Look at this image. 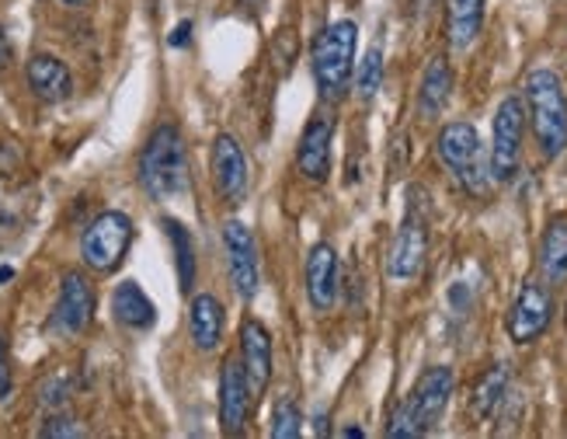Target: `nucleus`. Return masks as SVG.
Listing matches in <instances>:
<instances>
[{
	"label": "nucleus",
	"mask_w": 567,
	"mask_h": 439,
	"mask_svg": "<svg viewBox=\"0 0 567 439\" xmlns=\"http://www.w3.org/2000/svg\"><path fill=\"white\" fill-rule=\"evenodd\" d=\"M140 185L157 203L178 200L188 188V154H185V140L178 126L164 122V126H157L151 140H146L140 154Z\"/></svg>",
	"instance_id": "obj_1"
},
{
	"label": "nucleus",
	"mask_w": 567,
	"mask_h": 439,
	"mask_svg": "<svg viewBox=\"0 0 567 439\" xmlns=\"http://www.w3.org/2000/svg\"><path fill=\"white\" fill-rule=\"evenodd\" d=\"M453 398V370L450 366H429V370L417 377V384L411 387V395L401 401V408L393 411L390 439H414L425 436L439 426V419L446 415Z\"/></svg>",
	"instance_id": "obj_2"
},
{
	"label": "nucleus",
	"mask_w": 567,
	"mask_h": 439,
	"mask_svg": "<svg viewBox=\"0 0 567 439\" xmlns=\"http://www.w3.org/2000/svg\"><path fill=\"white\" fill-rule=\"evenodd\" d=\"M526 102H529V122L533 136L539 143L544 157H560L567 146V91L554 70L539 67L526 78Z\"/></svg>",
	"instance_id": "obj_3"
},
{
	"label": "nucleus",
	"mask_w": 567,
	"mask_h": 439,
	"mask_svg": "<svg viewBox=\"0 0 567 439\" xmlns=\"http://www.w3.org/2000/svg\"><path fill=\"white\" fill-rule=\"evenodd\" d=\"M355 49H359V24L355 21H334L313 42V78L320 94L334 102L349 91L352 70H355Z\"/></svg>",
	"instance_id": "obj_4"
},
{
	"label": "nucleus",
	"mask_w": 567,
	"mask_h": 439,
	"mask_svg": "<svg viewBox=\"0 0 567 439\" xmlns=\"http://www.w3.org/2000/svg\"><path fill=\"white\" fill-rule=\"evenodd\" d=\"M439 161L446 164L450 175L471 192L484 195L491 185V157H484V143L471 122H450V126L439 130L435 140Z\"/></svg>",
	"instance_id": "obj_5"
},
{
	"label": "nucleus",
	"mask_w": 567,
	"mask_h": 439,
	"mask_svg": "<svg viewBox=\"0 0 567 439\" xmlns=\"http://www.w3.org/2000/svg\"><path fill=\"white\" fill-rule=\"evenodd\" d=\"M130 244H133V220L118 210H105V213H97L87 224V231L81 234V258L91 273L109 276L122 265V258H126Z\"/></svg>",
	"instance_id": "obj_6"
},
{
	"label": "nucleus",
	"mask_w": 567,
	"mask_h": 439,
	"mask_svg": "<svg viewBox=\"0 0 567 439\" xmlns=\"http://www.w3.org/2000/svg\"><path fill=\"white\" fill-rule=\"evenodd\" d=\"M523 136H526V105L523 98L508 94L495 112V136H491V178L512 182L523 161Z\"/></svg>",
	"instance_id": "obj_7"
},
{
	"label": "nucleus",
	"mask_w": 567,
	"mask_h": 439,
	"mask_svg": "<svg viewBox=\"0 0 567 439\" xmlns=\"http://www.w3.org/2000/svg\"><path fill=\"white\" fill-rule=\"evenodd\" d=\"M425 255H429V216L422 206L411 203L398 237L390 244V258H386L390 279H398V283L417 279L425 268Z\"/></svg>",
	"instance_id": "obj_8"
},
{
	"label": "nucleus",
	"mask_w": 567,
	"mask_h": 439,
	"mask_svg": "<svg viewBox=\"0 0 567 439\" xmlns=\"http://www.w3.org/2000/svg\"><path fill=\"white\" fill-rule=\"evenodd\" d=\"M224 252H227V273L240 300H255L261 289V262L255 248V234L240 220L224 224Z\"/></svg>",
	"instance_id": "obj_9"
},
{
	"label": "nucleus",
	"mask_w": 567,
	"mask_h": 439,
	"mask_svg": "<svg viewBox=\"0 0 567 439\" xmlns=\"http://www.w3.org/2000/svg\"><path fill=\"white\" fill-rule=\"evenodd\" d=\"M213 182L227 206H240L251 192L248 154H244V146L230 133H219L213 140Z\"/></svg>",
	"instance_id": "obj_10"
},
{
	"label": "nucleus",
	"mask_w": 567,
	"mask_h": 439,
	"mask_svg": "<svg viewBox=\"0 0 567 439\" xmlns=\"http://www.w3.org/2000/svg\"><path fill=\"white\" fill-rule=\"evenodd\" d=\"M554 321V300H550V289L544 283L529 279L519 297H515L512 310H508V338L515 346H529L539 335H544Z\"/></svg>",
	"instance_id": "obj_11"
},
{
	"label": "nucleus",
	"mask_w": 567,
	"mask_h": 439,
	"mask_svg": "<svg viewBox=\"0 0 567 439\" xmlns=\"http://www.w3.org/2000/svg\"><path fill=\"white\" fill-rule=\"evenodd\" d=\"M94 321V293L91 283L81 273H66L60 283V300L53 307V317H49V328L63 338H73L87 331V325Z\"/></svg>",
	"instance_id": "obj_12"
},
{
	"label": "nucleus",
	"mask_w": 567,
	"mask_h": 439,
	"mask_svg": "<svg viewBox=\"0 0 567 439\" xmlns=\"http://www.w3.org/2000/svg\"><path fill=\"white\" fill-rule=\"evenodd\" d=\"M251 387L244 377V363L237 356L224 359V370H219V426L227 436H240L248 426V411H251Z\"/></svg>",
	"instance_id": "obj_13"
},
{
	"label": "nucleus",
	"mask_w": 567,
	"mask_h": 439,
	"mask_svg": "<svg viewBox=\"0 0 567 439\" xmlns=\"http://www.w3.org/2000/svg\"><path fill=\"white\" fill-rule=\"evenodd\" d=\"M331 143H334V119L331 115H317L303 126L300 146H296V171H300L307 182H328Z\"/></svg>",
	"instance_id": "obj_14"
},
{
	"label": "nucleus",
	"mask_w": 567,
	"mask_h": 439,
	"mask_svg": "<svg viewBox=\"0 0 567 439\" xmlns=\"http://www.w3.org/2000/svg\"><path fill=\"white\" fill-rule=\"evenodd\" d=\"M240 363H244V377H248L251 398L258 401L265 395L268 380H272V335L261 321L248 317L240 325Z\"/></svg>",
	"instance_id": "obj_15"
},
{
	"label": "nucleus",
	"mask_w": 567,
	"mask_h": 439,
	"mask_svg": "<svg viewBox=\"0 0 567 439\" xmlns=\"http://www.w3.org/2000/svg\"><path fill=\"white\" fill-rule=\"evenodd\" d=\"M338 297V255L331 244H317L307 255V300L313 310H331Z\"/></svg>",
	"instance_id": "obj_16"
},
{
	"label": "nucleus",
	"mask_w": 567,
	"mask_h": 439,
	"mask_svg": "<svg viewBox=\"0 0 567 439\" xmlns=\"http://www.w3.org/2000/svg\"><path fill=\"white\" fill-rule=\"evenodd\" d=\"M24 78H29V88L39 102H49V105L63 102V98H70V91H73V78H70L66 63L49 53L32 57L29 67H24Z\"/></svg>",
	"instance_id": "obj_17"
},
{
	"label": "nucleus",
	"mask_w": 567,
	"mask_h": 439,
	"mask_svg": "<svg viewBox=\"0 0 567 439\" xmlns=\"http://www.w3.org/2000/svg\"><path fill=\"white\" fill-rule=\"evenodd\" d=\"M224 325H227L224 304H219L213 293H199V297H192V304H188V331H192L195 349L213 353L219 346V338H224Z\"/></svg>",
	"instance_id": "obj_18"
},
{
	"label": "nucleus",
	"mask_w": 567,
	"mask_h": 439,
	"mask_svg": "<svg viewBox=\"0 0 567 439\" xmlns=\"http://www.w3.org/2000/svg\"><path fill=\"white\" fill-rule=\"evenodd\" d=\"M112 310H115V321L122 328H133V331H146V328H154V321H157L154 300L146 297L143 286L133 283V279L115 286V293H112Z\"/></svg>",
	"instance_id": "obj_19"
},
{
	"label": "nucleus",
	"mask_w": 567,
	"mask_h": 439,
	"mask_svg": "<svg viewBox=\"0 0 567 439\" xmlns=\"http://www.w3.org/2000/svg\"><path fill=\"white\" fill-rule=\"evenodd\" d=\"M450 94H453V70L446 57H435L422 73V88H417V115L422 119L442 115V109L450 105Z\"/></svg>",
	"instance_id": "obj_20"
},
{
	"label": "nucleus",
	"mask_w": 567,
	"mask_h": 439,
	"mask_svg": "<svg viewBox=\"0 0 567 439\" xmlns=\"http://www.w3.org/2000/svg\"><path fill=\"white\" fill-rule=\"evenodd\" d=\"M539 273L550 286L567 283V213L554 216L539 241Z\"/></svg>",
	"instance_id": "obj_21"
},
{
	"label": "nucleus",
	"mask_w": 567,
	"mask_h": 439,
	"mask_svg": "<svg viewBox=\"0 0 567 439\" xmlns=\"http://www.w3.org/2000/svg\"><path fill=\"white\" fill-rule=\"evenodd\" d=\"M484 24V0H450V42L466 49Z\"/></svg>",
	"instance_id": "obj_22"
},
{
	"label": "nucleus",
	"mask_w": 567,
	"mask_h": 439,
	"mask_svg": "<svg viewBox=\"0 0 567 439\" xmlns=\"http://www.w3.org/2000/svg\"><path fill=\"white\" fill-rule=\"evenodd\" d=\"M505 390H508V370H505V363H498V366H491L481 377V384L474 387L471 408L477 419H491V415H495V408L505 401Z\"/></svg>",
	"instance_id": "obj_23"
},
{
	"label": "nucleus",
	"mask_w": 567,
	"mask_h": 439,
	"mask_svg": "<svg viewBox=\"0 0 567 439\" xmlns=\"http://www.w3.org/2000/svg\"><path fill=\"white\" fill-rule=\"evenodd\" d=\"M164 234L171 241V248H175V262H178V286L182 293L192 289L195 283V248H192V234L185 224H178V220H164Z\"/></svg>",
	"instance_id": "obj_24"
},
{
	"label": "nucleus",
	"mask_w": 567,
	"mask_h": 439,
	"mask_svg": "<svg viewBox=\"0 0 567 439\" xmlns=\"http://www.w3.org/2000/svg\"><path fill=\"white\" fill-rule=\"evenodd\" d=\"M303 429V411L292 398H279L272 408V439H296Z\"/></svg>",
	"instance_id": "obj_25"
},
{
	"label": "nucleus",
	"mask_w": 567,
	"mask_h": 439,
	"mask_svg": "<svg viewBox=\"0 0 567 439\" xmlns=\"http://www.w3.org/2000/svg\"><path fill=\"white\" fill-rule=\"evenodd\" d=\"M355 81H359V94L365 98V102L380 91V84H383V49H380V45H373V49H369V53L362 57Z\"/></svg>",
	"instance_id": "obj_26"
},
{
	"label": "nucleus",
	"mask_w": 567,
	"mask_h": 439,
	"mask_svg": "<svg viewBox=\"0 0 567 439\" xmlns=\"http://www.w3.org/2000/svg\"><path fill=\"white\" fill-rule=\"evenodd\" d=\"M39 436H84V429L78 426V419H70V415H53V419H45V426L39 429Z\"/></svg>",
	"instance_id": "obj_27"
},
{
	"label": "nucleus",
	"mask_w": 567,
	"mask_h": 439,
	"mask_svg": "<svg viewBox=\"0 0 567 439\" xmlns=\"http://www.w3.org/2000/svg\"><path fill=\"white\" fill-rule=\"evenodd\" d=\"M11 398V363H8V346L0 338V401Z\"/></svg>",
	"instance_id": "obj_28"
},
{
	"label": "nucleus",
	"mask_w": 567,
	"mask_h": 439,
	"mask_svg": "<svg viewBox=\"0 0 567 439\" xmlns=\"http://www.w3.org/2000/svg\"><path fill=\"white\" fill-rule=\"evenodd\" d=\"M188 42H192V21H182L178 29L167 35V45H171V49H185Z\"/></svg>",
	"instance_id": "obj_29"
},
{
	"label": "nucleus",
	"mask_w": 567,
	"mask_h": 439,
	"mask_svg": "<svg viewBox=\"0 0 567 439\" xmlns=\"http://www.w3.org/2000/svg\"><path fill=\"white\" fill-rule=\"evenodd\" d=\"M11 60H14V49H11V39L4 32V24H0V70H8Z\"/></svg>",
	"instance_id": "obj_30"
},
{
	"label": "nucleus",
	"mask_w": 567,
	"mask_h": 439,
	"mask_svg": "<svg viewBox=\"0 0 567 439\" xmlns=\"http://www.w3.org/2000/svg\"><path fill=\"white\" fill-rule=\"evenodd\" d=\"M341 436H352V439H362V429H355V426H352V429H341Z\"/></svg>",
	"instance_id": "obj_31"
},
{
	"label": "nucleus",
	"mask_w": 567,
	"mask_h": 439,
	"mask_svg": "<svg viewBox=\"0 0 567 439\" xmlns=\"http://www.w3.org/2000/svg\"><path fill=\"white\" fill-rule=\"evenodd\" d=\"M63 4H70V8H78V4H84V0H63Z\"/></svg>",
	"instance_id": "obj_32"
},
{
	"label": "nucleus",
	"mask_w": 567,
	"mask_h": 439,
	"mask_svg": "<svg viewBox=\"0 0 567 439\" xmlns=\"http://www.w3.org/2000/svg\"><path fill=\"white\" fill-rule=\"evenodd\" d=\"M414 4H417V8H429V4H432V0H414Z\"/></svg>",
	"instance_id": "obj_33"
},
{
	"label": "nucleus",
	"mask_w": 567,
	"mask_h": 439,
	"mask_svg": "<svg viewBox=\"0 0 567 439\" xmlns=\"http://www.w3.org/2000/svg\"><path fill=\"white\" fill-rule=\"evenodd\" d=\"M244 4H248V8H258V0H244Z\"/></svg>",
	"instance_id": "obj_34"
}]
</instances>
